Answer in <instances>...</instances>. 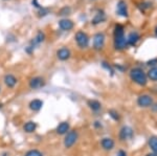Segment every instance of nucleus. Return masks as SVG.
<instances>
[{
    "label": "nucleus",
    "instance_id": "6e6552de",
    "mask_svg": "<svg viewBox=\"0 0 157 156\" xmlns=\"http://www.w3.org/2000/svg\"><path fill=\"white\" fill-rule=\"evenodd\" d=\"M45 40V34L43 32H38L36 37L34 38V39L32 40V42H30V46H29V48L26 49V51L30 54L32 52V50H34L35 47L37 46V45L41 44L42 42H44Z\"/></svg>",
    "mask_w": 157,
    "mask_h": 156
},
{
    "label": "nucleus",
    "instance_id": "ddd939ff",
    "mask_svg": "<svg viewBox=\"0 0 157 156\" xmlns=\"http://www.w3.org/2000/svg\"><path fill=\"white\" fill-rule=\"evenodd\" d=\"M70 56H71V52L67 47H62V48L57 50V57L61 61H67Z\"/></svg>",
    "mask_w": 157,
    "mask_h": 156
},
{
    "label": "nucleus",
    "instance_id": "412c9836",
    "mask_svg": "<svg viewBox=\"0 0 157 156\" xmlns=\"http://www.w3.org/2000/svg\"><path fill=\"white\" fill-rule=\"evenodd\" d=\"M106 19V16L104 14V12L102 11H98V14L94 16V18L92 19V24H98V23H102L104 20Z\"/></svg>",
    "mask_w": 157,
    "mask_h": 156
},
{
    "label": "nucleus",
    "instance_id": "bb28decb",
    "mask_svg": "<svg viewBox=\"0 0 157 156\" xmlns=\"http://www.w3.org/2000/svg\"><path fill=\"white\" fill-rule=\"evenodd\" d=\"M69 12H70V7L65 6L64 9H62V10H61V11H60L59 15H67Z\"/></svg>",
    "mask_w": 157,
    "mask_h": 156
},
{
    "label": "nucleus",
    "instance_id": "7c9ffc66",
    "mask_svg": "<svg viewBox=\"0 0 157 156\" xmlns=\"http://www.w3.org/2000/svg\"><path fill=\"white\" fill-rule=\"evenodd\" d=\"M146 156H157L155 153H153V152H151V153H148V154H147Z\"/></svg>",
    "mask_w": 157,
    "mask_h": 156
},
{
    "label": "nucleus",
    "instance_id": "b1692460",
    "mask_svg": "<svg viewBox=\"0 0 157 156\" xmlns=\"http://www.w3.org/2000/svg\"><path fill=\"white\" fill-rule=\"evenodd\" d=\"M24 156H43V154H42V152H40L39 150L34 149V150L27 151Z\"/></svg>",
    "mask_w": 157,
    "mask_h": 156
},
{
    "label": "nucleus",
    "instance_id": "2f4dec72",
    "mask_svg": "<svg viewBox=\"0 0 157 156\" xmlns=\"http://www.w3.org/2000/svg\"><path fill=\"white\" fill-rule=\"evenodd\" d=\"M2 107H3V104H2V103H0V109H1Z\"/></svg>",
    "mask_w": 157,
    "mask_h": 156
},
{
    "label": "nucleus",
    "instance_id": "4468645a",
    "mask_svg": "<svg viewBox=\"0 0 157 156\" xmlns=\"http://www.w3.org/2000/svg\"><path fill=\"white\" fill-rule=\"evenodd\" d=\"M70 130V124L68 122H62L56 128V133L59 135H65Z\"/></svg>",
    "mask_w": 157,
    "mask_h": 156
},
{
    "label": "nucleus",
    "instance_id": "0eeeda50",
    "mask_svg": "<svg viewBox=\"0 0 157 156\" xmlns=\"http://www.w3.org/2000/svg\"><path fill=\"white\" fill-rule=\"evenodd\" d=\"M29 86L32 90H38L41 89L42 87L45 86V80L42 77H34L29 80Z\"/></svg>",
    "mask_w": 157,
    "mask_h": 156
},
{
    "label": "nucleus",
    "instance_id": "9b49d317",
    "mask_svg": "<svg viewBox=\"0 0 157 156\" xmlns=\"http://www.w3.org/2000/svg\"><path fill=\"white\" fill-rule=\"evenodd\" d=\"M116 13L121 17H128V6H127V3H126L124 0H121V1L117 2Z\"/></svg>",
    "mask_w": 157,
    "mask_h": 156
},
{
    "label": "nucleus",
    "instance_id": "7ed1b4c3",
    "mask_svg": "<svg viewBox=\"0 0 157 156\" xmlns=\"http://www.w3.org/2000/svg\"><path fill=\"white\" fill-rule=\"evenodd\" d=\"M78 133L77 130H69L66 134H65L64 140H63V144H64V147L66 149H70L73 146L75 145V143L78 142Z\"/></svg>",
    "mask_w": 157,
    "mask_h": 156
},
{
    "label": "nucleus",
    "instance_id": "f03ea898",
    "mask_svg": "<svg viewBox=\"0 0 157 156\" xmlns=\"http://www.w3.org/2000/svg\"><path fill=\"white\" fill-rule=\"evenodd\" d=\"M129 74H130V79L139 86H146L147 83H148V75L140 67L132 68Z\"/></svg>",
    "mask_w": 157,
    "mask_h": 156
},
{
    "label": "nucleus",
    "instance_id": "a878e982",
    "mask_svg": "<svg viewBox=\"0 0 157 156\" xmlns=\"http://www.w3.org/2000/svg\"><path fill=\"white\" fill-rule=\"evenodd\" d=\"M147 65H148V66H152V67L157 66V58H155V59H152V60H150V61H148V62H147Z\"/></svg>",
    "mask_w": 157,
    "mask_h": 156
},
{
    "label": "nucleus",
    "instance_id": "9d476101",
    "mask_svg": "<svg viewBox=\"0 0 157 156\" xmlns=\"http://www.w3.org/2000/svg\"><path fill=\"white\" fill-rule=\"evenodd\" d=\"M3 82H4V84H6V86L7 88H11V89H12V88H14L17 85V83H18V80H17V78L15 77L14 74H7L4 75Z\"/></svg>",
    "mask_w": 157,
    "mask_h": 156
},
{
    "label": "nucleus",
    "instance_id": "5701e85b",
    "mask_svg": "<svg viewBox=\"0 0 157 156\" xmlns=\"http://www.w3.org/2000/svg\"><path fill=\"white\" fill-rule=\"evenodd\" d=\"M108 114H109V116H110L113 120H115V122H118V120H121L120 113L116 111L115 109H110V110L108 111Z\"/></svg>",
    "mask_w": 157,
    "mask_h": 156
},
{
    "label": "nucleus",
    "instance_id": "20e7f679",
    "mask_svg": "<svg viewBox=\"0 0 157 156\" xmlns=\"http://www.w3.org/2000/svg\"><path fill=\"white\" fill-rule=\"evenodd\" d=\"M75 42H77L78 46L80 48H86L88 47L89 45V37L86 32H82V31H78L75 36Z\"/></svg>",
    "mask_w": 157,
    "mask_h": 156
},
{
    "label": "nucleus",
    "instance_id": "72a5a7b5",
    "mask_svg": "<svg viewBox=\"0 0 157 156\" xmlns=\"http://www.w3.org/2000/svg\"><path fill=\"white\" fill-rule=\"evenodd\" d=\"M0 91H1V87H0Z\"/></svg>",
    "mask_w": 157,
    "mask_h": 156
},
{
    "label": "nucleus",
    "instance_id": "4be33fe9",
    "mask_svg": "<svg viewBox=\"0 0 157 156\" xmlns=\"http://www.w3.org/2000/svg\"><path fill=\"white\" fill-rule=\"evenodd\" d=\"M147 75H148V79H150L151 81L157 82V66L151 67V68L149 69Z\"/></svg>",
    "mask_w": 157,
    "mask_h": 156
},
{
    "label": "nucleus",
    "instance_id": "423d86ee",
    "mask_svg": "<svg viewBox=\"0 0 157 156\" xmlns=\"http://www.w3.org/2000/svg\"><path fill=\"white\" fill-rule=\"evenodd\" d=\"M154 104L153 97L149 94H141L137 97V105L140 108H149Z\"/></svg>",
    "mask_w": 157,
    "mask_h": 156
},
{
    "label": "nucleus",
    "instance_id": "a211bd4d",
    "mask_svg": "<svg viewBox=\"0 0 157 156\" xmlns=\"http://www.w3.org/2000/svg\"><path fill=\"white\" fill-rule=\"evenodd\" d=\"M37 123L34 122V120H29L23 125V131L25 133H34L37 130Z\"/></svg>",
    "mask_w": 157,
    "mask_h": 156
},
{
    "label": "nucleus",
    "instance_id": "c85d7f7f",
    "mask_svg": "<svg viewBox=\"0 0 157 156\" xmlns=\"http://www.w3.org/2000/svg\"><path fill=\"white\" fill-rule=\"evenodd\" d=\"M93 126H94L95 128H102V124H101L100 122H94V124H93Z\"/></svg>",
    "mask_w": 157,
    "mask_h": 156
},
{
    "label": "nucleus",
    "instance_id": "f3484780",
    "mask_svg": "<svg viewBox=\"0 0 157 156\" xmlns=\"http://www.w3.org/2000/svg\"><path fill=\"white\" fill-rule=\"evenodd\" d=\"M140 39V36L137 32H132L129 34V36L127 38V45H131V46H134L136 45V43L139 41Z\"/></svg>",
    "mask_w": 157,
    "mask_h": 156
},
{
    "label": "nucleus",
    "instance_id": "1a4fd4ad",
    "mask_svg": "<svg viewBox=\"0 0 157 156\" xmlns=\"http://www.w3.org/2000/svg\"><path fill=\"white\" fill-rule=\"evenodd\" d=\"M105 35L103 32H98V34L94 35L93 37V48L95 50H101L104 47V44H105Z\"/></svg>",
    "mask_w": 157,
    "mask_h": 156
},
{
    "label": "nucleus",
    "instance_id": "f8f14e48",
    "mask_svg": "<svg viewBox=\"0 0 157 156\" xmlns=\"http://www.w3.org/2000/svg\"><path fill=\"white\" fill-rule=\"evenodd\" d=\"M101 146L105 151H111L114 148L115 143L111 137H104L101 140Z\"/></svg>",
    "mask_w": 157,
    "mask_h": 156
},
{
    "label": "nucleus",
    "instance_id": "2eb2a0df",
    "mask_svg": "<svg viewBox=\"0 0 157 156\" xmlns=\"http://www.w3.org/2000/svg\"><path fill=\"white\" fill-rule=\"evenodd\" d=\"M43 107V101L40 100V99H35V100H32L29 104V108L32 111L34 112H37V111H40Z\"/></svg>",
    "mask_w": 157,
    "mask_h": 156
},
{
    "label": "nucleus",
    "instance_id": "dca6fc26",
    "mask_svg": "<svg viewBox=\"0 0 157 156\" xmlns=\"http://www.w3.org/2000/svg\"><path fill=\"white\" fill-rule=\"evenodd\" d=\"M59 27L62 31L68 32L73 29V22L69 19H62L59 21Z\"/></svg>",
    "mask_w": 157,
    "mask_h": 156
},
{
    "label": "nucleus",
    "instance_id": "393cba45",
    "mask_svg": "<svg viewBox=\"0 0 157 156\" xmlns=\"http://www.w3.org/2000/svg\"><path fill=\"white\" fill-rule=\"evenodd\" d=\"M102 65H103V67H105L106 69H108L109 71H110V74L113 75V74H114V70H113V68L110 66V65H108L106 62H103V63H102Z\"/></svg>",
    "mask_w": 157,
    "mask_h": 156
},
{
    "label": "nucleus",
    "instance_id": "f257e3e1",
    "mask_svg": "<svg viewBox=\"0 0 157 156\" xmlns=\"http://www.w3.org/2000/svg\"><path fill=\"white\" fill-rule=\"evenodd\" d=\"M114 47L116 50H123L127 47V39L125 37V29L121 24L114 27Z\"/></svg>",
    "mask_w": 157,
    "mask_h": 156
},
{
    "label": "nucleus",
    "instance_id": "473e14b6",
    "mask_svg": "<svg viewBox=\"0 0 157 156\" xmlns=\"http://www.w3.org/2000/svg\"><path fill=\"white\" fill-rule=\"evenodd\" d=\"M155 35H156V37H157V26L155 27Z\"/></svg>",
    "mask_w": 157,
    "mask_h": 156
},
{
    "label": "nucleus",
    "instance_id": "aec40b11",
    "mask_svg": "<svg viewBox=\"0 0 157 156\" xmlns=\"http://www.w3.org/2000/svg\"><path fill=\"white\" fill-rule=\"evenodd\" d=\"M148 144H149V147L151 148L152 152L155 153L157 155V136H155V135L151 136L148 140Z\"/></svg>",
    "mask_w": 157,
    "mask_h": 156
},
{
    "label": "nucleus",
    "instance_id": "6ab92c4d",
    "mask_svg": "<svg viewBox=\"0 0 157 156\" xmlns=\"http://www.w3.org/2000/svg\"><path fill=\"white\" fill-rule=\"evenodd\" d=\"M87 106L89 109L93 112H98L102 108V104L98 102V100H88L87 101Z\"/></svg>",
    "mask_w": 157,
    "mask_h": 156
},
{
    "label": "nucleus",
    "instance_id": "39448f33",
    "mask_svg": "<svg viewBox=\"0 0 157 156\" xmlns=\"http://www.w3.org/2000/svg\"><path fill=\"white\" fill-rule=\"evenodd\" d=\"M134 136V131L131 127L129 126H123L118 133V138L121 142H126V140L132 139Z\"/></svg>",
    "mask_w": 157,
    "mask_h": 156
},
{
    "label": "nucleus",
    "instance_id": "cd10ccee",
    "mask_svg": "<svg viewBox=\"0 0 157 156\" xmlns=\"http://www.w3.org/2000/svg\"><path fill=\"white\" fill-rule=\"evenodd\" d=\"M116 156H127V153H126V151H124V150H120L117 152V154H116Z\"/></svg>",
    "mask_w": 157,
    "mask_h": 156
},
{
    "label": "nucleus",
    "instance_id": "c756f323",
    "mask_svg": "<svg viewBox=\"0 0 157 156\" xmlns=\"http://www.w3.org/2000/svg\"><path fill=\"white\" fill-rule=\"evenodd\" d=\"M152 108H153V110L154 111H157V104H155V105H152Z\"/></svg>",
    "mask_w": 157,
    "mask_h": 156
}]
</instances>
